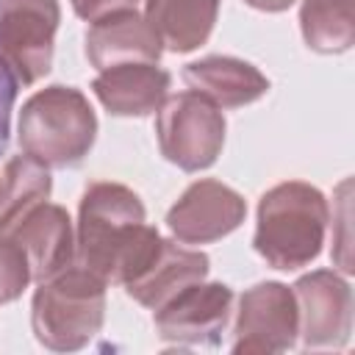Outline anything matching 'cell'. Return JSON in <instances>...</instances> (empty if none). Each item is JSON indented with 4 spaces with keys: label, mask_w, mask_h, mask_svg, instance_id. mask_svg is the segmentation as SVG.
I'll use <instances>...</instances> for the list:
<instances>
[{
    "label": "cell",
    "mask_w": 355,
    "mask_h": 355,
    "mask_svg": "<svg viewBox=\"0 0 355 355\" xmlns=\"http://www.w3.org/2000/svg\"><path fill=\"white\" fill-rule=\"evenodd\" d=\"M78 261L103 283L136 280L161 252L164 239L144 225L139 197L119 183H92L80 200Z\"/></svg>",
    "instance_id": "6da1fadb"
},
{
    "label": "cell",
    "mask_w": 355,
    "mask_h": 355,
    "mask_svg": "<svg viewBox=\"0 0 355 355\" xmlns=\"http://www.w3.org/2000/svg\"><path fill=\"white\" fill-rule=\"evenodd\" d=\"M327 222L324 197L305 183H283L258 205L255 250L275 269H297L319 255Z\"/></svg>",
    "instance_id": "7a4b0ae2"
},
{
    "label": "cell",
    "mask_w": 355,
    "mask_h": 355,
    "mask_svg": "<svg viewBox=\"0 0 355 355\" xmlns=\"http://www.w3.org/2000/svg\"><path fill=\"white\" fill-rule=\"evenodd\" d=\"M97 119L89 100L69 86L36 92L19 114V147L44 166L78 164L94 141Z\"/></svg>",
    "instance_id": "3957f363"
},
{
    "label": "cell",
    "mask_w": 355,
    "mask_h": 355,
    "mask_svg": "<svg viewBox=\"0 0 355 355\" xmlns=\"http://www.w3.org/2000/svg\"><path fill=\"white\" fill-rule=\"evenodd\" d=\"M105 283L83 266H67L42 280L33 297V330L50 349H78L103 324Z\"/></svg>",
    "instance_id": "277c9868"
},
{
    "label": "cell",
    "mask_w": 355,
    "mask_h": 355,
    "mask_svg": "<svg viewBox=\"0 0 355 355\" xmlns=\"http://www.w3.org/2000/svg\"><path fill=\"white\" fill-rule=\"evenodd\" d=\"M155 128L161 153L186 172L214 164L225 141V119L219 108L197 92L169 97L158 111Z\"/></svg>",
    "instance_id": "5b68a950"
},
{
    "label": "cell",
    "mask_w": 355,
    "mask_h": 355,
    "mask_svg": "<svg viewBox=\"0 0 355 355\" xmlns=\"http://www.w3.org/2000/svg\"><path fill=\"white\" fill-rule=\"evenodd\" d=\"M55 0H0V55L17 80L36 83L53 61Z\"/></svg>",
    "instance_id": "8992f818"
},
{
    "label": "cell",
    "mask_w": 355,
    "mask_h": 355,
    "mask_svg": "<svg viewBox=\"0 0 355 355\" xmlns=\"http://www.w3.org/2000/svg\"><path fill=\"white\" fill-rule=\"evenodd\" d=\"M294 294L280 283H261L241 297L236 319V352H280L288 349L297 333Z\"/></svg>",
    "instance_id": "52a82bcc"
},
{
    "label": "cell",
    "mask_w": 355,
    "mask_h": 355,
    "mask_svg": "<svg viewBox=\"0 0 355 355\" xmlns=\"http://www.w3.org/2000/svg\"><path fill=\"white\" fill-rule=\"evenodd\" d=\"M233 294L227 286L194 283L155 308V330L164 341L175 344H216L227 324Z\"/></svg>",
    "instance_id": "ba28073f"
},
{
    "label": "cell",
    "mask_w": 355,
    "mask_h": 355,
    "mask_svg": "<svg viewBox=\"0 0 355 355\" xmlns=\"http://www.w3.org/2000/svg\"><path fill=\"white\" fill-rule=\"evenodd\" d=\"M241 219H244L241 197L216 180H200L191 189H186V194L172 205L166 216L169 230L186 244L214 241L230 233L233 227H239Z\"/></svg>",
    "instance_id": "9c48e42d"
},
{
    "label": "cell",
    "mask_w": 355,
    "mask_h": 355,
    "mask_svg": "<svg viewBox=\"0 0 355 355\" xmlns=\"http://www.w3.org/2000/svg\"><path fill=\"white\" fill-rule=\"evenodd\" d=\"M86 55L97 69L116 64H155L161 55V39L136 8L111 11L92 22L86 33Z\"/></svg>",
    "instance_id": "30bf717a"
},
{
    "label": "cell",
    "mask_w": 355,
    "mask_h": 355,
    "mask_svg": "<svg viewBox=\"0 0 355 355\" xmlns=\"http://www.w3.org/2000/svg\"><path fill=\"white\" fill-rule=\"evenodd\" d=\"M3 233L17 239V244L28 255L31 275L39 283L67 269L72 261V227L67 211L58 205L39 202Z\"/></svg>",
    "instance_id": "8fae6325"
},
{
    "label": "cell",
    "mask_w": 355,
    "mask_h": 355,
    "mask_svg": "<svg viewBox=\"0 0 355 355\" xmlns=\"http://www.w3.org/2000/svg\"><path fill=\"white\" fill-rule=\"evenodd\" d=\"M302 302V336L305 347H338L349 336L352 297L344 280L333 272H313L297 286Z\"/></svg>",
    "instance_id": "7c38bea8"
},
{
    "label": "cell",
    "mask_w": 355,
    "mask_h": 355,
    "mask_svg": "<svg viewBox=\"0 0 355 355\" xmlns=\"http://www.w3.org/2000/svg\"><path fill=\"white\" fill-rule=\"evenodd\" d=\"M183 80L191 92L208 97L214 105L236 108L244 103L258 100L269 83L266 78L252 67L230 55H208L183 69Z\"/></svg>",
    "instance_id": "4fadbf2b"
},
{
    "label": "cell",
    "mask_w": 355,
    "mask_h": 355,
    "mask_svg": "<svg viewBox=\"0 0 355 355\" xmlns=\"http://www.w3.org/2000/svg\"><path fill=\"white\" fill-rule=\"evenodd\" d=\"M169 89V72L155 64H116L94 80V94L116 116H141L161 105Z\"/></svg>",
    "instance_id": "5bb4252c"
},
{
    "label": "cell",
    "mask_w": 355,
    "mask_h": 355,
    "mask_svg": "<svg viewBox=\"0 0 355 355\" xmlns=\"http://www.w3.org/2000/svg\"><path fill=\"white\" fill-rule=\"evenodd\" d=\"M205 272H208V258L202 252L164 241L155 261L136 280L128 283V294L147 308H161L183 288L200 283Z\"/></svg>",
    "instance_id": "9a60e30c"
},
{
    "label": "cell",
    "mask_w": 355,
    "mask_h": 355,
    "mask_svg": "<svg viewBox=\"0 0 355 355\" xmlns=\"http://www.w3.org/2000/svg\"><path fill=\"white\" fill-rule=\"evenodd\" d=\"M219 0H147V22L169 50H194L216 22Z\"/></svg>",
    "instance_id": "2e32d148"
},
{
    "label": "cell",
    "mask_w": 355,
    "mask_h": 355,
    "mask_svg": "<svg viewBox=\"0 0 355 355\" xmlns=\"http://www.w3.org/2000/svg\"><path fill=\"white\" fill-rule=\"evenodd\" d=\"M50 194V175L44 164L31 155H17L0 175V233L22 219L31 208L44 202Z\"/></svg>",
    "instance_id": "e0dca14e"
},
{
    "label": "cell",
    "mask_w": 355,
    "mask_h": 355,
    "mask_svg": "<svg viewBox=\"0 0 355 355\" xmlns=\"http://www.w3.org/2000/svg\"><path fill=\"white\" fill-rule=\"evenodd\" d=\"M302 33L313 50L333 53L352 44V0H305Z\"/></svg>",
    "instance_id": "ac0fdd59"
},
{
    "label": "cell",
    "mask_w": 355,
    "mask_h": 355,
    "mask_svg": "<svg viewBox=\"0 0 355 355\" xmlns=\"http://www.w3.org/2000/svg\"><path fill=\"white\" fill-rule=\"evenodd\" d=\"M28 280H33L28 255L14 236L0 233V302L14 300L28 286Z\"/></svg>",
    "instance_id": "d6986e66"
},
{
    "label": "cell",
    "mask_w": 355,
    "mask_h": 355,
    "mask_svg": "<svg viewBox=\"0 0 355 355\" xmlns=\"http://www.w3.org/2000/svg\"><path fill=\"white\" fill-rule=\"evenodd\" d=\"M17 75L0 55V153L8 144V128H11V108L17 97Z\"/></svg>",
    "instance_id": "ffe728a7"
},
{
    "label": "cell",
    "mask_w": 355,
    "mask_h": 355,
    "mask_svg": "<svg viewBox=\"0 0 355 355\" xmlns=\"http://www.w3.org/2000/svg\"><path fill=\"white\" fill-rule=\"evenodd\" d=\"M72 6H75V11H78V17L94 22V19H100V17L111 14V11L133 8L136 0H72Z\"/></svg>",
    "instance_id": "44dd1931"
},
{
    "label": "cell",
    "mask_w": 355,
    "mask_h": 355,
    "mask_svg": "<svg viewBox=\"0 0 355 355\" xmlns=\"http://www.w3.org/2000/svg\"><path fill=\"white\" fill-rule=\"evenodd\" d=\"M250 6H255V8H263V11H283V8H288L294 0H247Z\"/></svg>",
    "instance_id": "7402d4cb"
}]
</instances>
